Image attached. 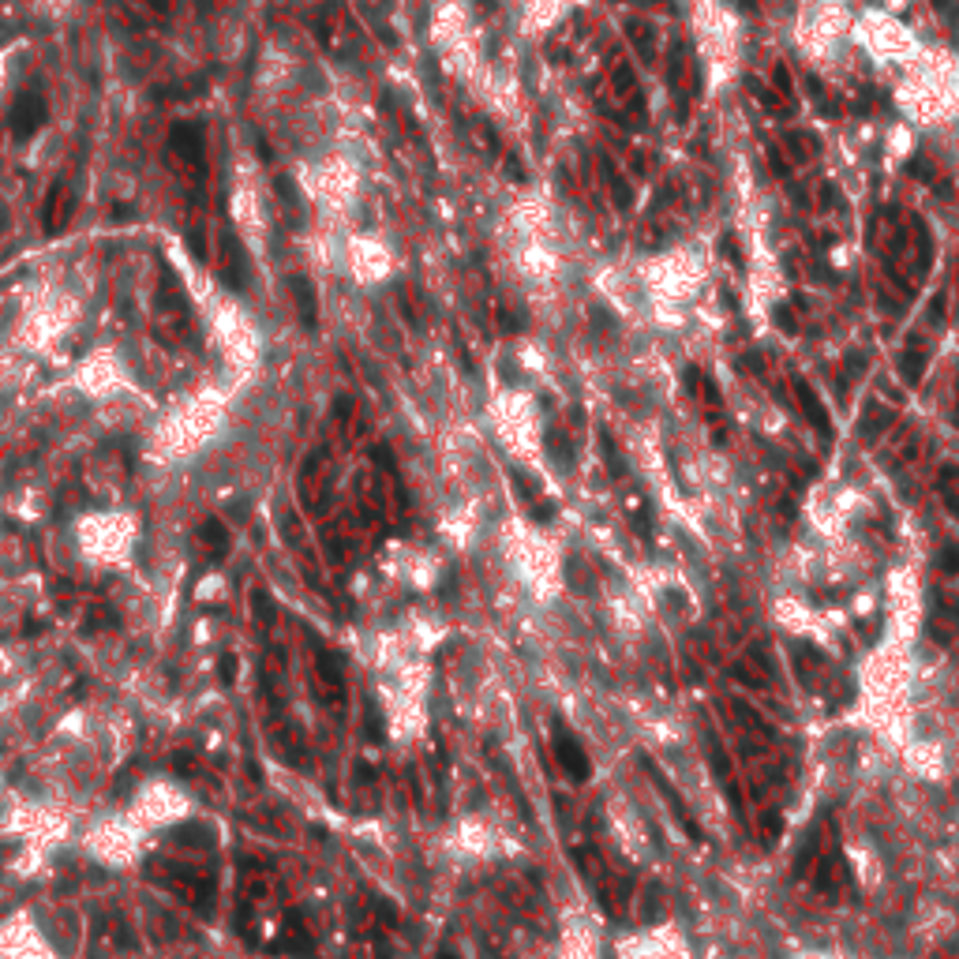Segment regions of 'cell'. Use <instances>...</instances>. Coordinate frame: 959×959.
I'll return each mask as SVG.
<instances>
[{
	"label": "cell",
	"instance_id": "30bf717a",
	"mask_svg": "<svg viewBox=\"0 0 959 959\" xmlns=\"http://www.w3.org/2000/svg\"><path fill=\"white\" fill-rule=\"evenodd\" d=\"M233 671H237V664H233V660L225 656V660H222V679H225V682H233Z\"/></svg>",
	"mask_w": 959,
	"mask_h": 959
},
{
	"label": "cell",
	"instance_id": "5b68a950",
	"mask_svg": "<svg viewBox=\"0 0 959 959\" xmlns=\"http://www.w3.org/2000/svg\"><path fill=\"white\" fill-rule=\"evenodd\" d=\"M555 753H559V765L574 776V780H589V753L577 746L570 735L555 738Z\"/></svg>",
	"mask_w": 959,
	"mask_h": 959
},
{
	"label": "cell",
	"instance_id": "277c9868",
	"mask_svg": "<svg viewBox=\"0 0 959 959\" xmlns=\"http://www.w3.org/2000/svg\"><path fill=\"white\" fill-rule=\"evenodd\" d=\"M222 278L229 289H248V255L240 248V240L225 237L222 244Z\"/></svg>",
	"mask_w": 959,
	"mask_h": 959
},
{
	"label": "cell",
	"instance_id": "6da1fadb",
	"mask_svg": "<svg viewBox=\"0 0 959 959\" xmlns=\"http://www.w3.org/2000/svg\"><path fill=\"white\" fill-rule=\"evenodd\" d=\"M42 124H45V98L38 90H23V94L15 98L12 113H8V128H12V135L19 143H27L30 135L42 132Z\"/></svg>",
	"mask_w": 959,
	"mask_h": 959
},
{
	"label": "cell",
	"instance_id": "3957f363",
	"mask_svg": "<svg viewBox=\"0 0 959 959\" xmlns=\"http://www.w3.org/2000/svg\"><path fill=\"white\" fill-rule=\"evenodd\" d=\"M169 143H173V150L180 154V165H188L192 173H203V150H207V143H203V128H195V124H177Z\"/></svg>",
	"mask_w": 959,
	"mask_h": 959
},
{
	"label": "cell",
	"instance_id": "8fae6325",
	"mask_svg": "<svg viewBox=\"0 0 959 959\" xmlns=\"http://www.w3.org/2000/svg\"><path fill=\"white\" fill-rule=\"evenodd\" d=\"M443 959H454V956H443Z\"/></svg>",
	"mask_w": 959,
	"mask_h": 959
},
{
	"label": "cell",
	"instance_id": "7a4b0ae2",
	"mask_svg": "<svg viewBox=\"0 0 959 959\" xmlns=\"http://www.w3.org/2000/svg\"><path fill=\"white\" fill-rule=\"evenodd\" d=\"M72 207H75L72 188H68V184H53L49 195H45V210H42V222L49 237H57L60 229L72 222Z\"/></svg>",
	"mask_w": 959,
	"mask_h": 959
},
{
	"label": "cell",
	"instance_id": "9c48e42d",
	"mask_svg": "<svg viewBox=\"0 0 959 959\" xmlns=\"http://www.w3.org/2000/svg\"><path fill=\"white\" fill-rule=\"evenodd\" d=\"M941 570H945V574H959V544L941 551Z\"/></svg>",
	"mask_w": 959,
	"mask_h": 959
},
{
	"label": "cell",
	"instance_id": "ba28073f",
	"mask_svg": "<svg viewBox=\"0 0 959 959\" xmlns=\"http://www.w3.org/2000/svg\"><path fill=\"white\" fill-rule=\"evenodd\" d=\"M203 540L214 547V555H218V559H222V551L229 547V536H225V529L218 525V521H207V525H203Z\"/></svg>",
	"mask_w": 959,
	"mask_h": 959
},
{
	"label": "cell",
	"instance_id": "52a82bcc",
	"mask_svg": "<svg viewBox=\"0 0 959 959\" xmlns=\"http://www.w3.org/2000/svg\"><path fill=\"white\" fill-rule=\"evenodd\" d=\"M798 390H802V401H806V416L813 420V428L828 431V416H825V409H821V401H817V398L810 394V386H798Z\"/></svg>",
	"mask_w": 959,
	"mask_h": 959
},
{
	"label": "cell",
	"instance_id": "8992f818",
	"mask_svg": "<svg viewBox=\"0 0 959 959\" xmlns=\"http://www.w3.org/2000/svg\"><path fill=\"white\" fill-rule=\"evenodd\" d=\"M293 293H296V304L304 308V323L315 326V300H311V285H308V281L296 278L293 281Z\"/></svg>",
	"mask_w": 959,
	"mask_h": 959
}]
</instances>
